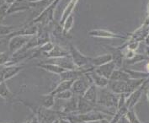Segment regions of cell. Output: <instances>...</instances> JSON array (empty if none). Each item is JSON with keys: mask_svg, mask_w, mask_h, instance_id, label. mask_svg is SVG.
Segmentation results:
<instances>
[{"mask_svg": "<svg viewBox=\"0 0 149 123\" xmlns=\"http://www.w3.org/2000/svg\"><path fill=\"white\" fill-rule=\"evenodd\" d=\"M23 103L31 109L34 115L38 117L40 123H52L63 117V113L61 111L56 110L54 109H48L43 107L42 106L31 105L26 102Z\"/></svg>", "mask_w": 149, "mask_h": 123, "instance_id": "cell-1", "label": "cell"}, {"mask_svg": "<svg viewBox=\"0 0 149 123\" xmlns=\"http://www.w3.org/2000/svg\"><path fill=\"white\" fill-rule=\"evenodd\" d=\"M119 94H116L106 87V88H99L98 89V100L97 104L103 107L108 109L117 108Z\"/></svg>", "mask_w": 149, "mask_h": 123, "instance_id": "cell-2", "label": "cell"}, {"mask_svg": "<svg viewBox=\"0 0 149 123\" xmlns=\"http://www.w3.org/2000/svg\"><path fill=\"white\" fill-rule=\"evenodd\" d=\"M91 85H93L91 78L87 73L84 75H83L82 77L79 78L73 81L71 90L72 91L74 95L83 96L84 94L86 92L87 89L89 88V86Z\"/></svg>", "mask_w": 149, "mask_h": 123, "instance_id": "cell-3", "label": "cell"}, {"mask_svg": "<svg viewBox=\"0 0 149 123\" xmlns=\"http://www.w3.org/2000/svg\"><path fill=\"white\" fill-rule=\"evenodd\" d=\"M32 36H24V35H16L11 36L8 41V52L13 55L25 46Z\"/></svg>", "mask_w": 149, "mask_h": 123, "instance_id": "cell-4", "label": "cell"}, {"mask_svg": "<svg viewBox=\"0 0 149 123\" xmlns=\"http://www.w3.org/2000/svg\"><path fill=\"white\" fill-rule=\"evenodd\" d=\"M69 52L71 57L77 68H83L90 64V57H88L81 53L77 49V47L72 44H70L69 46Z\"/></svg>", "mask_w": 149, "mask_h": 123, "instance_id": "cell-5", "label": "cell"}, {"mask_svg": "<svg viewBox=\"0 0 149 123\" xmlns=\"http://www.w3.org/2000/svg\"><path fill=\"white\" fill-rule=\"evenodd\" d=\"M43 62L45 63H52L57 65L61 68H63L66 70H72L78 68L74 62L72 61L71 56H67V57H52L49 58L47 61H44Z\"/></svg>", "mask_w": 149, "mask_h": 123, "instance_id": "cell-6", "label": "cell"}, {"mask_svg": "<svg viewBox=\"0 0 149 123\" xmlns=\"http://www.w3.org/2000/svg\"><path fill=\"white\" fill-rule=\"evenodd\" d=\"M24 65H11V66H3L1 68V73L4 82L18 75L24 69Z\"/></svg>", "mask_w": 149, "mask_h": 123, "instance_id": "cell-7", "label": "cell"}, {"mask_svg": "<svg viewBox=\"0 0 149 123\" xmlns=\"http://www.w3.org/2000/svg\"><path fill=\"white\" fill-rule=\"evenodd\" d=\"M31 9V8L30 6V0H15L14 3L9 4L7 15Z\"/></svg>", "mask_w": 149, "mask_h": 123, "instance_id": "cell-8", "label": "cell"}, {"mask_svg": "<svg viewBox=\"0 0 149 123\" xmlns=\"http://www.w3.org/2000/svg\"><path fill=\"white\" fill-rule=\"evenodd\" d=\"M128 81V80H127ZM127 81H114V80H109V84L107 88L110 91L116 94H129V89H128V83Z\"/></svg>", "mask_w": 149, "mask_h": 123, "instance_id": "cell-9", "label": "cell"}, {"mask_svg": "<svg viewBox=\"0 0 149 123\" xmlns=\"http://www.w3.org/2000/svg\"><path fill=\"white\" fill-rule=\"evenodd\" d=\"M147 84H148V83H147V81L145 80V82H144L138 89H136L135 91H133L132 93H131V94L128 95L126 102V106H127V108H128V110L133 109L134 106L137 104V102H138L139 100L141 99L142 91H143V89H145V86H146Z\"/></svg>", "mask_w": 149, "mask_h": 123, "instance_id": "cell-10", "label": "cell"}, {"mask_svg": "<svg viewBox=\"0 0 149 123\" xmlns=\"http://www.w3.org/2000/svg\"><path fill=\"white\" fill-rule=\"evenodd\" d=\"M116 69V64L113 62H110L105 63V64L101 65L100 67L94 68V70L98 74H100V75H101L103 77L110 79V76L112 75L113 72Z\"/></svg>", "mask_w": 149, "mask_h": 123, "instance_id": "cell-11", "label": "cell"}, {"mask_svg": "<svg viewBox=\"0 0 149 123\" xmlns=\"http://www.w3.org/2000/svg\"><path fill=\"white\" fill-rule=\"evenodd\" d=\"M88 35L90 36H95V37H102V38H118V39H125L126 40L127 37L124 36L120 34H116L111 31H105V30H93L89 31Z\"/></svg>", "mask_w": 149, "mask_h": 123, "instance_id": "cell-12", "label": "cell"}, {"mask_svg": "<svg viewBox=\"0 0 149 123\" xmlns=\"http://www.w3.org/2000/svg\"><path fill=\"white\" fill-rule=\"evenodd\" d=\"M88 74L91 78L92 84L95 85L97 88H106L108 86L110 79L98 74L94 70L90 71L89 73H88Z\"/></svg>", "mask_w": 149, "mask_h": 123, "instance_id": "cell-13", "label": "cell"}, {"mask_svg": "<svg viewBox=\"0 0 149 123\" xmlns=\"http://www.w3.org/2000/svg\"><path fill=\"white\" fill-rule=\"evenodd\" d=\"M83 98L90 104L96 106L98 100V88L94 85H91L83 95Z\"/></svg>", "mask_w": 149, "mask_h": 123, "instance_id": "cell-14", "label": "cell"}, {"mask_svg": "<svg viewBox=\"0 0 149 123\" xmlns=\"http://www.w3.org/2000/svg\"><path fill=\"white\" fill-rule=\"evenodd\" d=\"M95 106H94L89 102H88L86 100H84L83 96H79L77 114H84L91 110H95Z\"/></svg>", "mask_w": 149, "mask_h": 123, "instance_id": "cell-15", "label": "cell"}, {"mask_svg": "<svg viewBox=\"0 0 149 123\" xmlns=\"http://www.w3.org/2000/svg\"><path fill=\"white\" fill-rule=\"evenodd\" d=\"M108 48H110L111 51V56L113 60L112 62L116 64V68H121L122 67V63H123V53L122 51L120 50V48H115V47H110V46H107Z\"/></svg>", "mask_w": 149, "mask_h": 123, "instance_id": "cell-16", "label": "cell"}, {"mask_svg": "<svg viewBox=\"0 0 149 123\" xmlns=\"http://www.w3.org/2000/svg\"><path fill=\"white\" fill-rule=\"evenodd\" d=\"M0 97L7 102H12L15 100V94L9 89L6 82H2L0 84Z\"/></svg>", "mask_w": 149, "mask_h": 123, "instance_id": "cell-17", "label": "cell"}, {"mask_svg": "<svg viewBox=\"0 0 149 123\" xmlns=\"http://www.w3.org/2000/svg\"><path fill=\"white\" fill-rule=\"evenodd\" d=\"M112 60H113V58H112L111 54H104V55L90 58V64H92L94 68H97V67H100L105 63L112 62Z\"/></svg>", "mask_w": 149, "mask_h": 123, "instance_id": "cell-18", "label": "cell"}, {"mask_svg": "<svg viewBox=\"0 0 149 123\" xmlns=\"http://www.w3.org/2000/svg\"><path fill=\"white\" fill-rule=\"evenodd\" d=\"M45 55H47L48 58H52V57H67L69 56L70 52L65 49H63V47H61L58 45H54L53 48Z\"/></svg>", "mask_w": 149, "mask_h": 123, "instance_id": "cell-19", "label": "cell"}, {"mask_svg": "<svg viewBox=\"0 0 149 123\" xmlns=\"http://www.w3.org/2000/svg\"><path fill=\"white\" fill-rule=\"evenodd\" d=\"M37 67H39L40 68L43 70H46L47 72H50L52 73H54L56 75H59L61 74L63 72H64L66 69H64L63 68L55 65V64H52V63H45V62H41L36 65Z\"/></svg>", "mask_w": 149, "mask_h": 123, "instance_id": "cell-20", "label": "cell"}, {"mask_svg": "<svg viewBox=\"0 0 149 123\" xmlns=\"http://www.w3.org/2000/svg\"><path fill=\"white\" fill-rule=\"evenodd\" d=\"M131 78L126 71L122 68H116L113 72L112 75L110 76V80L114 81H127Z\"/></svg>", "mask_w": 149, "mask_h": 123, "instance_id": "cell-21", "label": "cell"}, {"mask_svg": "<svg viewBox=\"0 0 149 123\" xmlns=\"http://www.w3.org/2000/svg\"><path fill=\"white\" fill-rule=\"evenodd\" d=\"M72 84H73V81H72V80L61 81L58 85H56V87L55 89H53L49 94L55 96L56 94H58V93L63 92V91L68 90V89H71Z\"/></svg>", "mask_w": 149, "mask_h": 123, "instance_id": "cell-22", "label": "cell"}, {"mask_svg": "<svg viewBox=\"0 0 149 123\" xmlns=\"http://www.w3.org/2000/svg\"><path fill=\"white\" fill-rule=\"evenodd\" d=\"M40 100H41V106L43 107L48 108V109H52L54 107L56 104V99L54 95L50 94L49 93L47 94H43L40 96Z\"/></svg>", "mask_w": 149, "mask_h": 123, "instance_id": "cell-23", "label": "cell"}, {"mask_svg": "<svg viewBox=\"0 0 149 123\" xmlns=\"http://www.w3.org/2000/svg\"><path fill=\"white\" fill-rule=\"evenodd\" d=\"M78 1L79 0H71L70 3L68 4V6H67V8H65L63 15H62V18H61V21H60V24L61 25H63L64 21L68 19V17L72 15V11L74 10V8H75L77 3H78Z\"/></svg>", "mask_w": 149, "mask_h": 123, "instance_id": "cell-24", "label": "cell"}, {"mask_svg": "<svg viewBox=\"0 0 149 123\" xmlns=\"http://www.w3.org/2000/svg\"><path fill=\"white\" fill-rule=\"evenodd\" d=\"M73 21H74V18H73L72 15L68 16V19L64 21L63 24V33L64 36H67L68 34V32L70 31L71 28L73 25Z\"/></svg>", "mask_w": 149, "mask_h": 123, "instance_id": "cell-25", "label": "cell"}, {"mask_svg": "<svg viewBox=\"0 0 149 123\" xmlns=\"http://www.w3.org/2000/svg\"><path fill=\"white\" fill-rule=\"evenodd\" d=\"M129 74L131 78H148L149 73H142L138 71H132V70L124 69Z\"/></svg>", "mask_w": 149, "mask_h": 123, "instance_id": "cell-26", "label": "cell"}, {"mask_svg": "<svg viewBox=\"0 0 149 123\" xmlns=\"http://www.w3.org/2000/svg\"><path fill=\"white\" fill-rule=\"evenodd\" d=\"M15 31V26L0 24V36H9Z\"/></svg>", "mask_w": 149, "mask_h": 123, "instance_id": "cell-27", "label": "cell"}, {"mask_svg": "<svg viewBox=\"0 0 149 123\" xmlns=\"http://www.w3.org/2000/svg\"><path fill=\"white\" fill-rule=\"evenodd\" d=\"M73 93L71 89H68V90H65V91H63V92L58 93L55 95L56 99V100H68L71 99L72 96H73Z\"/></svg>", "mask_w": 149, "mask_h": 123, "instance_id": "cell-28", "label": "cell"}, {"mask_svg": "<svg viewBox=\"0 0 149 123\" xmlns=\"http://www.w3.org/2000/svg\"><path fill=\"white\" fill-rule=\"evenodd\" d=\"M126 115L127 119L129 120V122L131 123H141V121L139 120V118L137 117L136 111L134 110V108L128 110Z\"/></svg>", "mask_w": 149, "mask_h": 123, "instance_id": "cell-29", "label": "cell"}, {"mask_svg": "<svg viewBox=\"0 0 149 123\" xmlns=\"http://www.w3.org/2000/svg\"><path fill=\"white\" fill-rule=\"evenodd\" d=\"M10 57H11V54L8 52H0V67L6 66L10 60Z\"/></svg>", "mask_w": 149, "mask_h": 123, "instance_id": "cell-30", "label": "cell"}, {"mask_svg": "<svg viewBox=\"0 0 149 123\" xmlns=\"http://www.w3.org/2000/svg\"><path fill=\"white\" fill-rule=\"evenodd\" d=\"M146 59H147V57H145V56H142L140 54H135L132 58L128 60V64H135L136 62H139L146 60Z\"/></svg>", "mask_w": 149, "mask_h": 123, "instance_id": "cell-31", "label": "cell"}, {"mask_svg": "<svg viewBox=\"0 0 149 123\" xmlns=\"http://www.w3.org/2000/svg\"><path fill=\"white\" fill-rule=\"evenodd\" d=\"M8 6L9 4H4L2 7H0V22L7 16V12H8ZM1 24V23H0Z\"/></svg>", "mask_w": 149, "mask_h": 123, "instance_id": "cell-32", "label": "cell"}, {"mask_svg": "<svg viewBox=\"0 0 149 123\" xmlns=\"http://www.w3.org/2000/svg\"><path fill=\"white\" fill-rule=\"evenodd\" d=\"M139 41H132L130 44H128V46H127V49H129V50H131V51H135V50H136L137 49V47L139 46Z\"/></svg>", "mask_w": 149, "mask_h": 123, "instance_id": "cell-33", "label": "cell"}, {"mask_svg": "<svg viewBox=\"0 0 149 123\" xmlns=\"http://www.w3.org/2000/svg\"><path fill=\"white\" fill-rule=\"evenodd\" d=\"M117 123H131L129 122V120L127 119V117H126V115H124V116H122L120 120H119V122Z\"/></svg>", "mask_w": 149, "mask_h": 123, "instance_id": "cell-34", "label": "cell"}, {"mask_svg": "<svg viewBox=\"0 0 149 123\" xmlns=\"http://www.w3.org/2000/svg\"><path fill=\"white\" fill-rule=\"evenodd\" d=\"M30 123H40V122L39 119H38V117L36 116V115H33L32 116V118L30 120Z\"/></svg>", "mask_w": 149, "mask_h": 123, "instance_id": "cell-35", "label": "cell"}, {"mask_svg": "<svg viewBox=\"0 0 149 123\" xmlns=\"http://www.w3.org/2000/svg\"><path fill=\"white\" fill-rule=\"evenodd\" d=\"M58 123H71L68 119L64 118V117H62L58 120Z\"/></svg>", "mask_w": 149, "mask_h": 123, "instance_id": "cell-36", "label": "cell"}, {"mask_svg": "<svg viewBox=\"0 0 149 123\" xmlns=\"http://www.w3.org/2000/svg\"><path fill=\"white\" fill-rule=\"evenodd\" d=\"M67 119V118H66ZM71 123H90V122H82V121H78V120H72V119H68Z\"/></svg>", "mask_w": 149, "mask_h": 123, "instance_id": "cell-37", "label": "cell"}, {"mask_svg": "<svg viewBox=\"0 0 149 123\" xmlns=\"http://www.w3.org/2000/svg\"><path fill=\"white\" fill-rule=\"evenodd\" d=\"M15 0H5V2H6V3L7 4H11L12 3H14Z\"/></svg>", "mask_w": 149, "mask_h": 123, "instance_id": "cell-38", "label": "cell"}, {"mask_svg": "<svg viewBox=\"0 0 149 123\" xmlns=\"http://www.w3.org/2000/svg\"><path fill=\"white\" fill-rule=\"evenodd\" d=\"M2 82H4V81H3V76H2V73H1V69H0V84H1Z\"/></svg>", "mask_w": 149, "mask_h": 123, "instance_id": "cell-39", "label": "cell"}, {"mask_svg": "<svg viewBox=\"0 0 149 123\" xmlns=\"http://www.w3.org/2000/svg\"><path fill=\"white\" fill-rule=\"evenodd\" d=\"M100 123H110V121L109 120H102L100 122Z\"/></svg>", "mask_w": 149, "mask_h": 123, "instance_id": "cell-40", "label": "cell"}, {"mask_svg": "<svg viewBox=\"0 0 149 123\" xmlns=\"http://www.w3.org/2000/svg\"><path fill=\"white\" fill-rule=\"evenodd\" d=\"M147 97H148V101L149 103V89L148 91V93H147Z\"/></svg>", "mask_w": 149, "mask_h": 123, "instance_id": "cell-41", "label": "cell"}, {"mask_svg": "<svg viewBox=\"0 0 149 123\" xmlns=\"http://www.w3.org/2000/svg\"><path fill=\"white\" fill-rule=\"evenodd\" d=\"M148 15H149V3H148Z\"/></svg>", "mask_w": 149, "mask_h": 123, "instance_id": "cell-42", "label": "cell"}, {"mask_svg": "<svg viewBox=\"0 0 149 123\" xmlns=\"http://www.w3.org/2000/svg\"><path fill=\"white\" fill-rule=\"evenodd\" d=\"M24 123H30V120H28V121H26V122H24Z\"/></svg>", "mask_w": 149, "mask_h": 123, "instance_id": "cell-43", "label": "cell"}, {"mask_svg": "<svg viewBox=\"0 0 149 123\" xmlns=\"http://www.w3.org/2000/svg\"><path fill=\"white\" fill-rule=\"evenodd\" d=\"M146 81H147V83H149V78H147V79H146Z\"/></svg>", "mask_w": 149, "mask_h": 123, "instance_id": "cell-44", "label": "cell"}, {"mask_svg": "<svg viewBox=\"0 0 149 123\" xmlns=\"http://www.w3.org/2000/svg\"><path fill=\"white\" fill-rule=\"evenodd\" d=\"M59 120V119H58ZM58 120H56V121H55L54 122H52V123H58Z\"/></svg>", "mask_w": 149, "mask_h": 123, "instance_id": "cell-45", "label": "cell"}, {"mask_svg": "<svg viewBox=\"0 0 149 123\" xmlns=\"http://www.w3.org/2000/svg\"><path fill=\"white\" fill-rule=\"evenodd\" d=\"M0 123H2V122H0Z\"/></svg>", "mask_w": 149, "mask_h": 123, "instance_id": "cell-46", "label": "cell"}, {"mask_svg": "<svg viewBox=\"0 0 149 123\" xmlns=\"http://www.w3.org/2000/svg\"><path fill=\"white\" fill-rule=\"evenodd\" d=\"M141 123H142V122H141Z\"/></svg>", "mask_w": 149, "mask_h": 123, "instance_id": "cell-47", "label": "cell"}]
</instances>
